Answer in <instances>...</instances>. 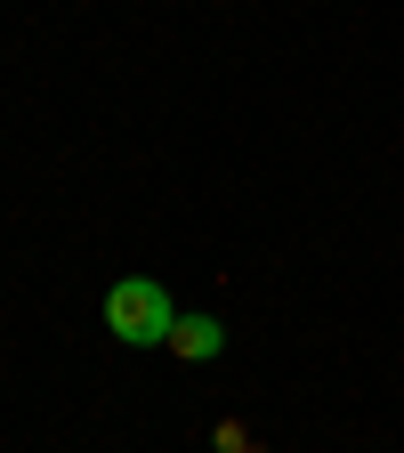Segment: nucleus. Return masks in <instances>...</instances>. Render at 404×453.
Instances as JSON below:
<instances>
[{
	"label": "nucleus",
	"instance_id": "1",
	"mask_svg": "<svg viewBox=\"0 0 404 453\" xmlns=\"http://www.w3.org/2000/svg\"><path fill=\"white\" fill-rule=\"evenodd\" d=\"M105 324H113V340H130V349H162L170 324H179V308H170V292L154 275H122L105 292Z\"/></svg>",
	"mask_w": 404,
	"mask_h": 453
},
{
	"label": "nucleus",
	"instance_id": "2",
	"mask_svg": "<svg viewBox=\"0 0 404 453\" xmlns=\"http://www.w3.org/2000/svg\"><path fill=\"white\" fill-rule=\"evenodd\" d=\"M162 349H170V357H187V365H202V357H218V349H226V324H218V316H179Z\"/></svg>",
	"mask_w": 404,
	"mask_h": 453
}]
</instances>
